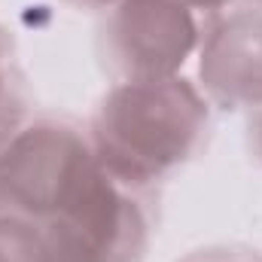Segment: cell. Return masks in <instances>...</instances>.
I'll list each match as a JSON object with an SVG mask.
<instances>
[{
	"instance_id": "cell-1",
	"label": "cell",
	"mask_w": 262,
	"mask_h": 262,
	"mask_svg": "<svg viewBox=\"0 0 262 262\" xmlns=\"http://www.w3.org/2000/svg\"><path fill=\"white\" fill-rule=\"evenodd\" d=\"M207 128V98L183 76L125 79L92 122V149L113 180L146 186L180 168Z\"/></svg>"
},
{
	"instance_id": "cell-2",
	"label": "cell",
	"mask_w": 262,
	"mask_h": 262,
	"mask_svg": "<svg viewBox=\"0 0 262 262\" xmlns=\"http://www.w3.org/2000/svg\"><path fill=\"white\" fill-rule=\"evenodd\" d=\"M104 165L92 140L64 122H34L0 146V201L46 223L70 207Z\"/></svg>"
},
{
	"instance_id": "cell-3",
	"label": "cell",
	"mask_w": 262,
	"mask_h": 262,
	"mask_svg": "<svg viewBox=\"0 0 262 262\" xmlns=\"http://www.w3.org/2000/svg\"><path fill=\"white\" fill-rule=\"evenodd\" d=\"M119 180L101 168L70 207L40 223L46 262H137L146 220Z\"/></svg>"
},
{
	"instance_id": "cell-4",
	"label": "cell",
	"mask_w": 262,
	"mask_h": 262,
	"mask_svg": "<svg viewBox=\"0 0 262 262\" xmlns=\"http://www.w3.org/2000/svg\"><path fill=\"white\" fill-rule=\"evenodd\" d=\"M110 9L107 52L125 79L180 76L201 46L195 12L177 0H119Z\"/></svg>"
},
{
	"instance_id": "cell-5",
	"label": "cell",
	"mask_w": 262,
	"mask_h": 262,
	"mask_svg": "<svg viewBox=\"0 0 262 262\" xmlns=\"http://www.w3.org/2000/svg\"><path fill=\"white\" fill-rule=\"evenodd\" d=\"M204 98L220 107H262V3L210 21L198 46Z\"/></svg>"
},
{
	"instance_id": "cell-6",
	"label": "cell",
	"mask_w": 262,
	"mask_h": 262,
	"mask_svg": "<svg viewBox=\"0 0 262 262\" xmlns=\"http://www.w3.org/2000/svg\"><path fill=\"white\" fill-rule=\"evenodd\" d=\"M0 262H46L40 223L21 213H0Z\"/></svg>"
},
{
	"instance_id": "cell-7",
	"label": "cell",
	"mask_w": 262,
	"mask_h": 262,
	"mask_svg": "<svg viewBox=\"0 0 262 262\" xmlns=\"http://www.w3.org/2000/svg\"><path fill=\"white\" fill-rule=\"evenodd\" d=\"M12 104H15V85L9 79V61L0 46V134L12 125Z\"/></svg>"
},
{
	"instance_id": "cell-8",
	"label": "cell",
	"mask_w": 262,
	"mask_h": 262,
	"mask_svg": "<svg viewBox=\"0 0 262 262\" xmlns=\"http://www.w3.org/2000/svg\"><path fill=\"white\" fill-rule=\"evenodd\" d=\"M189 262H259V259L244 256V253H229V250H223V253H198V256H192Z\"/></svg>"
},
{
	"instance_id": "cell-9",
	"label": "cell",
	"mask_w": 262,
	"mask_h": 262,
	"mask_svg": "<svg viewBox=\"0 0 262 262\" xmlns=\"http://www.w3.org/2000/svg\"><path fill=\"white\" fill-rule=\"evenodd\" d=\"M177 3H183L186 9H192V12H198V9H207V12H216V9H223V6H229L232 0H177Z\"/></svg>"
},
{
	"instance_id": "cell-10",
	"label": "cell",
	"mask_w": 262,
	"mask_h": 262,
	"mask_svg": "<svg viewBox=\"0 0 262 262\" xmlns=\"http://www.w3.org/2000/svg\"><path fill=\"white\" fill-rule=\"evenodd\" d=\"M256 149H259V156H262V116H259V125H256Z\"/></svg>"
},
{
	"instance_id": "cell-11",
	"label": "cell",
	"mask_w": 262,
	"mask_h": 262,
	"mask_svg": "<svg viewBox=\"0 0 262 262\" xmlns=\"http://www.w3.org/2000/svg\"><path fill=\"white\" fill-rule=\"evenodd\" d=\"M85 3H95V6H116L119 0H85Z\"/></svg>"
},
{
	"instance_id": "cell-12",
	"label": "cell",
	"mask_w": 262,
	"mask_h": 262,
	"mask_svg": "<svg viewBox=\"0 0 262 262\" xmlns=\"http://www.w3.org/2000/svg\"><path fill=\"white\" fill-rule=\"evenodd\" d=\"M259 3H262V0H259Z\"/></svg>"
}]
</instances>
